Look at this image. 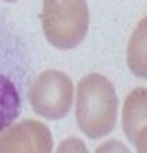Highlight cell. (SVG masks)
<instances>
[{"instance_id": "cell-1", "label": "cell", "mask_w": 147, "mask_h": 153, "mask_svg": "<svg viewBox=\"0 0 147 153\" xmlns=\"http://www.w3.org/2000/svg\"><path fill=\"white\" fill-rule=\"evenodd\" d=\"M74 116L86 137L99 140L112 134L118 121V95L108 77L91 73L81 77L76 87Z\"/></svg>"}, {"instance_id": "cell-2", "label": "cell", "mask_w": 147, "mask_h": 153, "mask_svg": "<svg viewBox=\"0 0 147 153\" xmlns=\"http://www.w3.org/2000/svg\"><path fill=\"white\" fill-rule=\"evenodd\" d=\"M40 24L50 45L58 50L76 48L89 31L87 0H42Z\"/></svg>"}, {"instance_id": "cell-3", "label": "cell", "mask_w": 147, "mask_h": 153, "mask_svg": "<svg viewBox=\"0 0 147 153\" xmlns=\"http://www.w3.org/2000/svg\"><path fill=\"white\" fill-rule=\"evenodd\" d=\"M32 111L47 121H58L68 116L74 103V85L70 76L58 69H45L28 90Z\"/></svg>"}, {"instance_id": "cell-4", "label": "cell", "mask_w": 147, "mask_h": 153, "mask_svg": "<svg viewBox=\"0 0 147 153\" xmlns=\"http://www.w3.org/2000/svg\"><path fill=\"white\" fill-rule=\"evenodd\" d=\"M0 153H53V135L37 119L15 121L0 132Z\"/></svg>"}, {"instance_id": "cell-5", "label": "cell", "mask_w": 147, "mask_h": 153, "mask_svg": "<svg viewBox=\"0 0 147 153\" xmlns=\"http://www.w3.org/2000/svg\"><path fill=\"white\" fill-rule=\"evenodd\" d=\"M144 126H147V89L137 87L126 95L121 108V127L128 142L133 143Z\"/></svg>"}, {"instance_id": "cell-6", "label": "cell", "mask_w": 147, "mask_h": 153, "mask_svg": "<svg viewBox=\"0 0 147 153\" xmlns=\"http://www.w3.org/2000/svg\"><path fill=\"white\" fill-rule=\"evenodd\" d=\"M126 63L136 77L147 79V16L141 19L128 42Z\"/></svg>"}, {"instance_id": "cell-7", "label": "cell", "mask_w": 147, "mask_h": 153, "mask_svg": "<svg viewBox=\"0 0 147 153\" xmlns=\"http://www.w3.org/2000/svg\"><path fill=\"white\" fill-rule=\"evenodd\" d=\"M21 98L13 81L0 74V132L10 124H13L20 116Z\"/></svg>"}, {"instance_id": "cell-8", "label": "cell", "mask_w": 147, "mask_h": 153, "mask_svg": "<svg viewBox=\"0 0 147 153\" xmlns=\"http://www.w3.org/2000/svg\"><path fill=\"white\" fill-rule=\"evenodd\" d=\"M53 153H89L86 143L78 137H66L57 145Z\"/></svg>"}, {"instance_id": "cell-9", "label": "cell", "mask_w": 147, "mask_h": 153, "mask_svg": "<svg viewBox=\"0 0 147 153\" xmlns=\"http://www.w3.org/2000/svg\"><path fill=\"white\" fill-rule=\"evenodd\" d=\"M94 153H131V152H129V148L126 147L123 142L112 139V140L102 142L97 148H95Z\"/></svg>"}, {"instance_id": "cell-10", "label": "cell", "mask_w": 147, "mask_h": 153, "mask_svg": "<svg viewBox=\"0 0 147 153\" xmlns=\"http://www.w3.org/2000/svg\"><path fill=\"white\" fill-rule=\"evenodd\" d=\"M133 145L136 147V153H147V126H144L137 132Z\"/></svg>"}, {"instance_id": "cell-11", "label": "cell", "mask_w": 147, "mask_h": 153, "mask_svg": "<svg viewBox=\"0 0 147 153\" xmlns=\"http://www.w3.org/2000/svg\"><path fill=\"white\" fill-rule=\"evenodd\" d=\"M3 2H8V3H13V2H16V0H3Z\"/></svg>"}]
</instances>
